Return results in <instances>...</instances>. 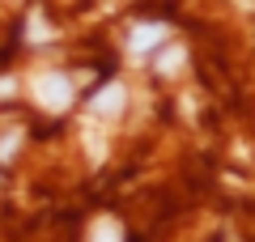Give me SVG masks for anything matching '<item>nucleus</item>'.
Returning a JSON list of instances; mask_svg holds the SVG:
<instances>
[{
  "instance_id": "nucleus-6",
  "label": "nucleus",
  "mask_w": 255,
  "mask_h": 242,
  "mask_svg": "<svg viewBox=\"0 0 255 242\" xmlns=\"http://www.w3.org/2000/svg\"><path fill=\"white\" fill-rule=\"evenodd\" d=\"M179 60H183V51L174 47V51H166V55H162V64H157V68H162V72H179Z\"/></svg>"
},
{
  "instance_id": "nucleus-3",
  "label": "nucleus",
  "mask_w": 255,
  "mask_h": 242,
  "mask_svg": "<svg viewBox=\"0 0 255 242\" xmlns=\"http://www.w3.org/2000/svg\"><path fill=\"white\" fill-rule=\"evenodd\" d=\"M124 107H128V90L119 85V81L102 85V90L94 94V102H90V111H94V115H102V119H115V115H124Z\"/></svg>"
},
{
  "instance_id": "nucleus-1",
  "label": "nucleus",
  "mask_w": 255,
  "mask_h": 242,
  "mask_svg": "<svg viewBox=\"0 0 255 242\" xmlns=\"http://www.w3.org/2000/svg\"><path fill=\"white\" fill-rule=\"evenodd\" d=\"M30 94L43 111H68L73 107V77H64V72H38L30 81Z\"/></svg>"
},
{
  "instance_id": "nucleus-4",
  "label": "nucleus",
  "mask_w": 255,
  "mask_h": 242,
  "mask_svg": "<svg viewBox=\"0 0 255 242\" xmlns=\"http://www.w3.org/2000/svg\"><path fill=\"white\" fill-rule=\"evenodd\" d=\"M94 242H124V234H119L115 221H98L94 225Z\"/></svg>"
},
{
  "instance_id": "nucleus-5",
  "label": "nucleus",
  "mask_w": 255,
  "mask_h": 242,
  "mask_svg": "<svg viewBox=\"0 0 255 242\" xmlns=\"http://www.w3.org/2000/svg\"><path fill=\"white\" fill-rule=\"evenodd\" d=\"M17 144H21V132H9L4 140H0V161H9L13 153H17Z\"/></svg>"
},
{
  "instance_id": "nucleus-2",
  "label": "nucleus",
  "mask_w": 255,
  "mask_h": 242,
  "mask_svg": "<svg viewBox=\"0 0 255 242\" xmlns=\"http://www.w3.org/2000/svg\"><path fill=\"white\" fill-rule=\"evenodd\" d=\"M166 38H170V26H162V21H145V26L132 30V38H128V51H132V55H149L153 47H162Z\"/></svg>"
}]
</instances>
